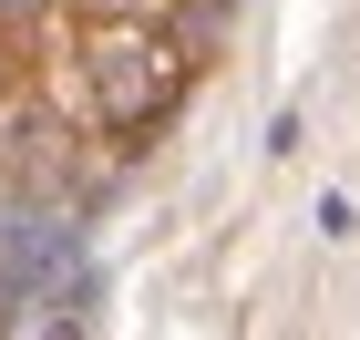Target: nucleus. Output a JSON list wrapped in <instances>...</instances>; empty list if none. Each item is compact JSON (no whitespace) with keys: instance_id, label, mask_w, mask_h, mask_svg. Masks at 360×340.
Here are the masks:
<instances>
[{"instance_id":"nucleus-3","label":"nucleus","mask_w":360,"mask_h":340,"mask_svg":"<svg viewBox=\"0 0 360 340\" xmlns=\"http://www.w3.org/2000/svg\"><path fill=\"white\" fill-rule=\"evenodd\" d=\"M31 62H21V42H11V31H0V83H21Z\"/></svg>"},{"instance_id":"nucleus-1","label":"nucleus","mask_w":360,"mask_h":340,"mask_svg":"<svg viewBox=\"0 0 360 340\" xmlns=\"http://www.w3.org/2000/svg\"><path fill=\"white\" fill-rule=\"evenodd\" d=\"M72 62L93 73V103H103V144L165 124L175 93L195 83V42L175 21H83L72 31Z\"/></svg>"},{"instance_id":"nucleus-2","label":"nucleus","mask_w":360,"mask_h":340,"mask_svg":"<svg viewBox=\"0 0 360 340\" xmlns=\"http://www.w3.org/2000/svg\"><path fill=\"white\" fill-rule=\"evenodd\" d=\"M83 21H186V0H72Z\"/></svg>"}]
</instances>
